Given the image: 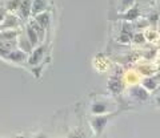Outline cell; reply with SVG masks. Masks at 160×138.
<instances>
[{"label":"cell","instance_id":"1","mask_svg":"<svg viewBox=\"0 0 160 138\" xmlns=\"http://www.w3.org/2000/svg\"><path fill=\"white\" fill-rule=\"evenodd\" d=\"M28 58V53H26L24 51H22V49H11L9 51V53L7 55L6 60L11 61V62H16V64H20V62H24L27 61Z\"/></svg>","mask_w":160,"mask_h":138},{"label":"cell","instance_id":"2","mask_svg":"<svg viewBox=\"0 0 160 138\" xmlns=\"http://www.w3.org/2000/svg\"><path fill=\"white\" fill-rule=\"evenodd\" d=\"M43 56H44V47L43 45H40V47L36 45V48L32 49L31 56L27 58V61H28L29 65H32V67L33 65H39V64L42 62V60H43Z\"/></svg>","mask_w":160,"mask_h":138},{"label":"cell","instance_id":"3","mask_svg":"<svg viewBox=\"0 0 160 138\" xmlns=\"http://www.w3.org/2000/svg\"><path fill=\"white\" fill-rule=\"evenodd\" d=\"M19 25V20L15 15H6V17L3 19V21L0 23V31L4 29H13Z\"/></svg>","mask_w":160,"mask_h":138},{"label":"cell","instance_id":"4","mask_svg":"<svg viewBox=\"0 0 160 138\" xmlns=\"http://www.w3.org/2000/svg\"><path fill=\"white\" fill-rule=\"evenodd\" d=\"M31 6H32V0H22L18 8L19 16L22 19L29 17V15H31Z\"/></svg>","mask_w":160,"mask_h":138},{"label":"cell","instance_id":"5","mask_svg":"<svg viewBox=\"0 0 160 138\" xmlns=\"http://www.w3.org/2000/svg\"><path fill=\"white\" fill-rule=\"evenodd\" d=\"M18 47H19V49H22V51H24L26 53H31L32 49H33V45L31 44V41L28 40V37L26 36V33L20 34V36H19Z\"/></svg>","mask_w":160,"mask_h":138},{"label":"cell","instance_id":"6","mask_svg":"<svg viewBox=\"0 0 160 138\" xmlns=\"http://www.w3.org/2000/svg\"><path fill=\"white\" fill-rule=\"evenodd\" d=\"M43 11H47V0H32L31 15H38Z\"/></svg>","mask_w":160,"mask_h":138},{"label":"cell","instance_id":"7","mask_svg":"<svg viewBox=\"0 0 160 138\" xmlns=\"http://www.w3.org/2000/svg\"><path fill=\"white\" fill-rule=\"evenodd\" d=\"M26 36L28 37V40L31 41V44L33 47H36L38 44H39V41H40V37H39V34L36 33V31L32 28V25L31 24H27L26 25Z\"/></svg>","mask_w":160,"mask_h":138},{"label":"cell","instance_id":"8","mask_svg":"<svg viewBox=\"0 0 160 138\" xmlns=\"http://www.w3.org/2000/svg\"><path fill=\"white\" fill-rule=\"evenodd\" d=\"M35 21H36L39 25H42L44 29H46L48 25H49V21H51V16H49V13L43 11L38 15H35Z\"/></svg>","mask_w":160,"mask_h":138},{"label":"cell","instance_id":"9","mask_svg":"<svg viewBox=\"0 0 160 138\" xmlns=\"http://www.w3.org/2000/svg\"><path fill=\"white\" fill-rule=\"evenodd\" d=\"M15 41H0V57L6 58L11 49L15 48Z\"/></svg>","mask_w":160,"mask_h":138},{"label":"cell","instance_id":"10","mask_svg":"<svg viewBox=\"0 0 160 138\" xmlns=\"http://www.w3.org/2000/svg\"><path fill=\"white\" fill-rule=\"evenodd\" d=\"M92 126H93V129L96 130L98 129V133H100L103 129H104V126H106L107 124V117H96L95 120H92Z\"/></svg>","mask_w":160,"mask_h":138},{"label":"cell","instance_id":"11","mask_svg":"<svg viewBox=\"0 0 160 138\" xmlns=\"http://www.w3.org/2000/svg\"><path fill=\"white\" fill-rule=\"evenodd\" d=\"M29 24H31V25H32V28L35 29V31H36V33L39 34V37H40V41H42L43 40V37H44V28L42 27V25H39V24L36 23V21H31V23H29Z\"/></svg>","mask_w":160,"mask_h":138},{"label":"cell","instance_id":"12","mask_svg":"<svg viewBox=\"0 0 160 138\" xmlns=\"http://www.w3.org/2000/svg\"><path fill=\"white\" fill-rule=\"evenodd\" d=\"M20 2L22 0H9L6 6V9L7 11H18V8L20 6Z\"/></svg>","mask_w":160,"mask_h":138},{"label":"cell","instance_id":"13","mask_svg":"<svg viewBox=\"0 0 160 138\" xmlns=\"http://www.w3.org/2000/svg\"><path fill=\"white\" fill-rule=\"evenodd\" d=\"M106 110H107L106 104H95V105L92 106V113L93 114H102V113H104Z\"/></svg>","mask_w":160,"mask_h":138},{"label":"cell","instance_id":"14","mask_svg":"<svg viewBox=\"0 0 160 138\" xmlns=\"http://www.w3.org/2000/svg\"><path fill=\"white\" fill-rule=\"evenodd\" d=\"M156 86H158V84L155 82L152 78H149V80H146V81H144V88H146V89L153 90V89H156Z\"/></svg>","mask_w":160,"mask_h":138},{"label":"cell","instance_id":"15","mask_svg":"<svg viewBox=\"0 0 160 138\" xmlns=\"http://www.w3.org/2000/svg\"><path fill=\"white\" fill-rule=\"evenodd\" d=\"M138 16V9L136 8H133L131 9V11H128L127 15H126V19H128V20H133L135 17Z\"/></svg>","mask_w":160,"mask_h":138},{"label":"cell","instance_id":"16","mask_svg":"<svg viewBox=\"0 0 160 138\" xmlns=\"http://www.w3.org/2000/svg\"><path fill=\"white\" fill-rule=\"evenodd\" d=\"M132 3H133V0H122V9L124 11V9H127L132 6Z\"/></svg>","mask_w":160,"mask_h":138}]
</instances>
